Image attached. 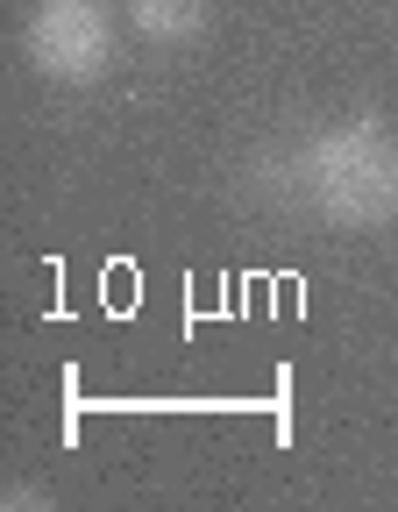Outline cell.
<instances>
[{
  "mask_svg": "<svg viewBox=\"0 0 398 512\" xmlns=\"http://www.w3.org/2000/svg\"><path fill=\"white\" fill-rule=\"evenodd\" d=\"M299 185L335 228H384L398 214V136L377 114L335 121L299 150Z\"/></svg>",
  "mask_w": 398,
  "mask_h": 512,
  "instance_id": "1",
  "label": "cell"
},
{
  "mask_svg": "<svg viewBox=\"0 0 398 512\" xmlns=\"http://www.w3.org/2000/svg\"><path fill=\"white\" fill-rule=\"evenodd\" d=\"M114 57V22L100 0H43L29 22V64L57 86H86Z\"/></svg>",
  "mask_w": 398,
  "mask_h": 512,
  "instance_id": "2",
  "label": "cell"
},
{
  "mask_svg": "<svg viewBox=\"0 0 398 512\" xmlns=\"http://www.w3.org/2000/svg\"><path fill=\"white\" fill-rule=\"evenodd\" d=\"M128 29L143 43H199L207 36V0H128Z\"/></svg>",
  "mask_w": 398,
  "mask_h": 512,
  "instance_id": "3",
  "label": "cell"
}]
</instances>
